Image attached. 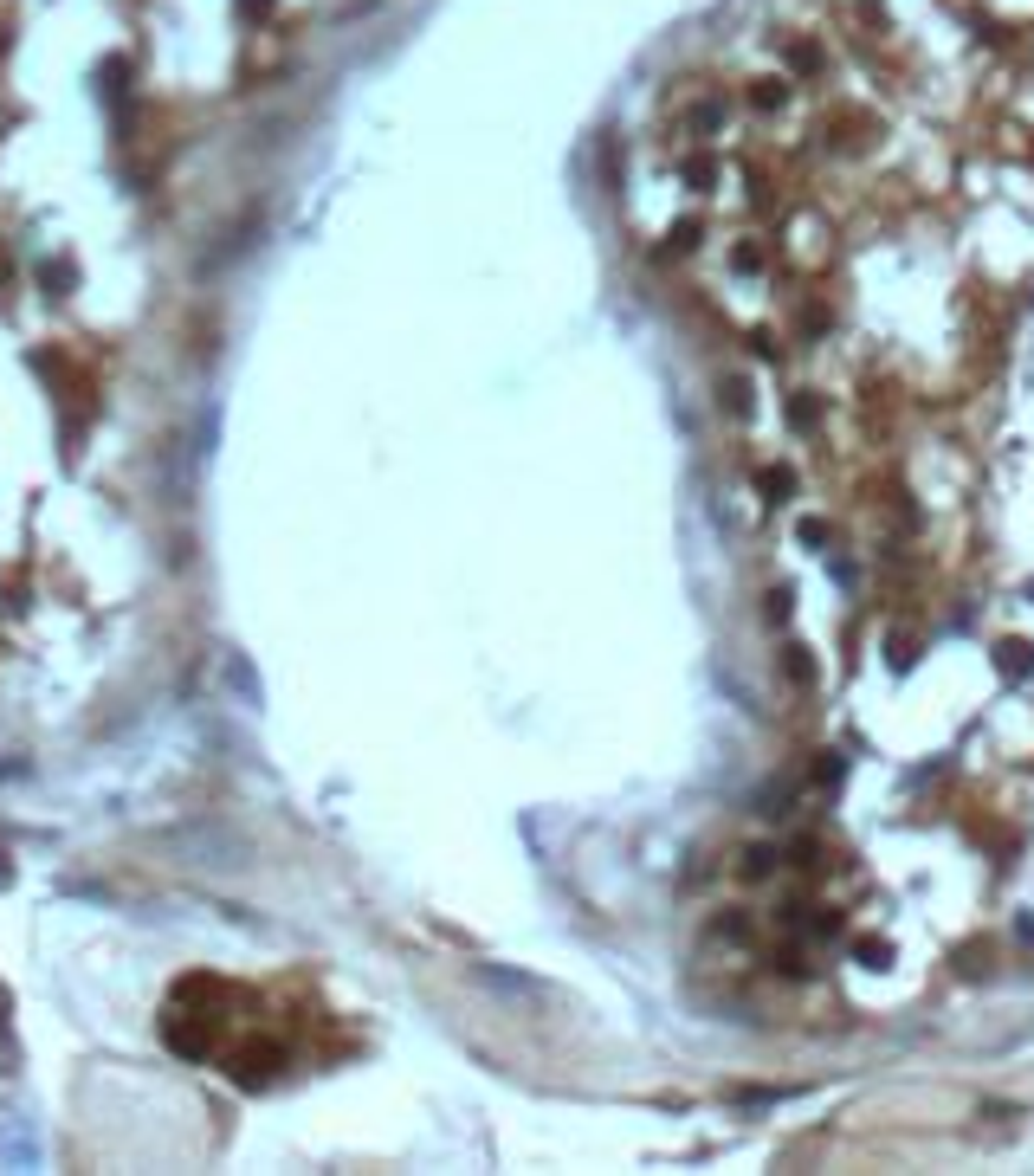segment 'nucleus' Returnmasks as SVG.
Returning <instances> with one entry per match:
<instances>
[{
    "label": "nucleus",
    "mask_w": 1034,
    "mask_h": 1176,
    "mask_svg": "<svg viewBox=\"0 0 1034 1176\" xmlns=\"http://www.w3.org/2000/svg\"><path fill=\"white\" fill-rule=\"evenodd\" d=\"M750 111H763V116H776L782 104H789V78H750Z\"/></svg>",
    "instance_id": "nucleus-1"
},
{
    "label": "nucleus",
    "mask_w": 1034,
    "mask_h": 1176,
    "mask_svg": "<svg viewBox=\"0 0 1034 1176\" xmlns=\"http://www.w3.org/2000/svg\"><path fill=\"white\" fill-rule=\"evenodd\" d=\"M738 880H776V846H743Z\"/></svg>",
    "instance_id": "nucleus-2"
},
{
    "label": "nucleus",
    "mask_w": 1034,
    "mask_h": 1176,
    "mask_svg": "<svg viewBox=\"0 0 1034 1176\" xmlns=\"http://www.w3.org/2000/svg\"><path fill=\"white\" fill-rule=\"evenodd\" d=\"M1002 672H1008V679H1028V672H1034V647H1028V640H1002Z\"/></svg>",
    "instance_id": "nucleus-3"
},
{
    "label": "nucleus",
    "mask_w": 1034,
    "mask_h": 1176,
    "mask_svg": "<svg viewBox=\"0 0 1034 1176\" xmlns=\"http://www.w3.org/2000/svg\"><path fill=\"white\" fill-rule=\"evenodd\" d=\"M718 407H724V414H750V382H743V375H724V382H718Z\"/></svg>",
    "instance_id": "nucleus-4"
},
{
    "label": "nucleus",
    "mask_w": 1034,
    "mask_h": 1176,
    "mask_svg": "<svg viewBox=\"0 0 1034 1176\" xmlns=\"http://www.w3.org/2000/svg\"><path fill=\"white\" fill-rule=\"evenodd\" d=\"M272 7H278V0H240V20H265Z\"/></svg>",
    "instance_id": "nucleus-5"
}]
</instances>
